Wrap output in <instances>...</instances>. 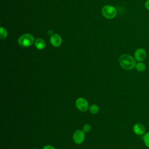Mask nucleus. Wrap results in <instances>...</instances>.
Masks as SVG:
<instances>
[{"label":"nucleus","instance_id":"nucleus-16","mask_svg":"<svg viewBox=\"0 0 149 149\" xmlns=\"http://www.w3.org/2000/svg\"><path fill=\"white\" fill-rule=\"evenodd\" d=\"M144 6L146 9L148 10H149V0H147L144 3Z\"/></svg>","mask_w":149,"mask_h":149},{"label":"nucleus","instance_id":"nucleus-6","mask_svg":"<svg viewBox=\"0 0 149 149\" xmlns=\"http://www.w3.org/2000/svg\"><path fill=\"white\" fill-rule=\"evenodd\" d=\"M134 58L137 62H143L147 58V52L142 48H137L134 53Z\"/></svg>","mask_w":149,"mask_h":149},{"label":"nucleus","instance_id":"nucleus-3","mask_svg":"<svg viewBox=\"0 0 149 149\" xmlns=\"http://www.w3.org/2000/svg\"><path fill=\"white\" fill-rule=\"evenodd\" d=\"M102 15L107 19H113L116 15V9L112 6L105 5L101 10Z\"/></svg>","mask_w":149,"mask_h":149},{"label":"nucleus","instance_id":"nucleus-13","mask_svg":"<svg viewBox=\"0 0 149 149\" xmlns=\"http://www.w3.org/2000/svg\"><path fill=\"white\" fill-rule=\"evenodd\" d=\"M1 38L4 39L7 36V31L6 30L2 27H1Z\"/></svg>","mask_w":149,"mask_h":149},{"label":"nucleus","instance_id":"nucleus-2","mask_svg":"<svg viewBox=\"0 0 149 149\" xmlns=\"http://www.w3.org/2000/svg\"><path fill=\"white\" fill-rule=\"evenodd\" d=\"M34 42V37L30 34H24L20 37L18 43L22 47H27L31 46Z\"/></svg>","mask_w":149,"mask_h":149},{"label":"nucleus","instance_id":"nucleus-15","mask_svg":"<svg viewBox=\"0 0 149 149\" xmlns=\"http://www.w3.org/2000/svg\"><path fill=\"white\" fill-rule=\"evenodd\" d=\"M42 149H55L51 145H46L45 146H44Z\"/></svg>","mask_w":149,"mask_h":149},{"label":"nucleus","instance_id":"nucleus-5","mask_svg":"<svg viewBox=\"0 0 149 149\" xmlns=\"http://www.w3.org/2000/svg\"><path fill=\"white\" fill-rule=\"evenodd\" d=\"M84 139L85 133L83 130H77L73 134V140L76 144H81Z\"/></svg>","mask_w":149,"mask_h":149},{"label":"nucleus","instance_id":"nucleus-12","mask_svg":"<svg viewBox=\"0 0 149 149\" xmlns=\"http://www.w3.org/2000/svg\"><path fill=\"white\" fill-rule=\"evenodd\" d=\"M89 111L93 114H96L99 112V107L93 104L89 107Z\"/></svg>","mask_w":149,"mask_h":149},{"label":"nucleus","instance_id":"nucleus-14","mask_svg":"<svg viewBox=\"0 0 149 149\" xmlns=\"http://www.w3.org/2000/svg\"><path fill=\"white\" fill-rule=\"evenodd\" d=\"M91 130V126L88 124H85L83 127V130L84 132H88Z\"/></svg>","mask_w":149,"mask_h":149},{"label":"nucleus","instance_id":"nucleus-7","mask_svg":"<svg viewBox=\"0 0 149 149\" xmlns=\"http://www.w3.org/2000/svg\"><path fill=\"white\" fill-rule=\"evenodd\" d=\"M133 131L134 133L137 136H143L145 134L146 127L144 125L140 123H135L133 126Z\"/></svg>","mask_w":149,"mask_h":149},{"label":"nucleus","instance_id":"nucleus-11","mask_svg":"<svg viewBox=\"0 0 149 149\" xmlns=\"http://www.w3.org/2000/svg\"><path fill=\"white\" fill-rule=\"evenodd\" d=\"M141 139L145 146L149 148V132H146L145 134L141 136Z\"/></svg>","mask_w":149,"mask_h":149},{"label":"nucleus","instance_id":"nucleus-9","mask_svg":"<svg viewBox=\"0 0 149 149\" xmlns=\"http://www.w3.org/2000/svg\"><path fill=\"white\" fill-rule=\"evenodd\" d=\"M35 46L38 49H42L45 47V42L42 39L37 38L35 41Z\"/></svg>","mask_w":149,"mask_h":149},{"label":"nucleus","instance_id":"nucleus-17","mask_svg":"<svg viewBox=\"0 0 149 149\" xmlns=\"http://www.w3.org/2000/svg\"><path fill=\"white\" fill-rule=\"evenodd\" d=\"M34 149H38V148H34Z\"/></svg>","mask_w":149,"mask_h":149},{"label":"nucleus","instance_id":"nucleus-4","mask_svg":"<svg viewBox=\"0 0 149 149\" xmlns=\"http://www.w3.org/2000/svg\"><path fill=\"white\" fill-rule=\"evenodd\" d=\"M75 105L77 109L81 112H86L88 108V104L87 101L83 98H78L75 102Z\"/></svg>","mask_w":149,"mask_h":149},{"label":"nucleus","instance_id":"nucleus-8","mask_svg":"<svg viewBox=\"0 0 149 149\" xmlns=\"http://www.w3.org/2000/svg\"><path fill=\"white\" fill-rule=\"evenodd\" d=\"M50 42L54 47H59L62 43V38L60 36L55 34L50 37Z\"/></svg>","mask_w":149,"mask_h":149},{"label":"nucleus","instance_id":"nucleus-1","mask_svg":"<svg viewBox=\"0 0 149 149\" xmlns=\"http://www.w3.org/2000/svg\"><path fill=\"white\" fill-rule=\"evenodd\" d=\"M120 66L126 70H130L135 68L136 61L134 57L130 55L125 54L122 55L119 59Z\"/></svg>","mask_w":149,"mask_h":149},{"label":"nucleus","instance_id":"nucleus-10","mask_svg":"<svg viewBox=\"0 0 149 149\" xmlns=\"http://www.w3.org/2000/svg\"><path fill=\"white\" fill-rule=\"evenodd\" d=\"M135 69H136L137 71L139 72H142L146 70V65L143 62H137V63H136V64Z\"/></svg>","mask_w":149,"mask_h":149}]
</instances>
